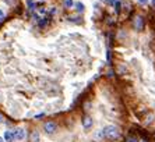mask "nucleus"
Returning a JSON list of instances; mask_svg holds the SVG:
<instances>
[{
  "instance_id": "obj_1",
  "label": "nucleus",
  "mask_w": 155,
  "mask_h": 142,
  "mask_svg": "<svg viewBox=\"0 0 155 142\" xmlns=\"http://www.w3.org/2000/svg\"><path fill=\"white\" fill-rule=\"evenodd\" d=\"M102 132H104V138L110 139V141H113V139H117L120 137L119 128L115 127V125H106V127H104Z\"/></svg>"
},
{
  "instance_id": "obj_2",
  "label": "nucleus",
  "mask_w": 155,
  "mask_h": 142,
  "mask_svg": "<svg viewBox=\"0 0 155 142\" xmlns=\"http://www.w3.org/2000/svg\"><path fill=\"white\" fill-rule=\"evenodd\" d=\"M43 131L46 132V134H49V135L54 134V132L58 131V124L53 123V121H46V123L43 124Z\"/></svg>"
},
{
  "instance_id": "obj_3",
  "label": "nucleus",
  "mask_w": 155,
  "mask_h": 142,
  "mask_svg": "<svg viewBox=\"0 0 155 142\" xmlns=\"http://www.w3.org/2000/svg\"><path fill=\"white\" fill-rule=\"evenodd\" d=\"M133 27L136 31H143L144 29V18L141 15H136L133 20Z\"/></svg>"
},
{
  "instance_id": "obj_4",
  "label": "nucleus",
  "mask_w": 155,
  "mask_h": 142,
  "mask_svg": "<svg viewBox=\"0 0 155 142\" xmlns=\"http://www.w3.org/2000/svg\"><path fill=\"white\" fill-rule=\"evenodd\" d=\"M13 132H14L15 139H18V141H22V139H25L27 132H25V130H24V128H17V130H15V131H13Z\"/></svg>"
},
{
  "instance_id": "obj_5",
  "label": "nucleus",
  "mask_w": 155,
  "mask_h": 142,
  "mask_svg": "<svg viewBox=\"0 0 155 142\" xmlns=\"http://www.w3.org/2000/svg\"><path fill=\"white\" fill-rule=\"evenodd\" d=\"M3 138H4V141L6 142H14V139H15L14 132L13 131H6L4 132V135H3Z\"/></svg>"
},
{
  "instance_id": "obj_6",
  "label": "nucleus",
  "mask_w": 155,
  "mask_h": 142,
  "mask_svg": "<svg viewBox=\"0 0 155 142\" xmlns=\"http://www.w3.org/2000/svg\"><path fill=\"white\" fill-rule=\"evenodd\" d=\"M92 124H94V121H92L91 117H84L83 118V127L85 128V130H90V128L92 127Z\"/></svg>"
},
{
  "instance_id": "obj_7",
  "label": "nucleus",
  "mask_w": 155,
  "mask_h": 142,
  "mask_svg": "<svg viewBox=\"0 0 155 142\" xmlns=\"http://www.w3.org/2000/svg\"><path fill=\"white\" fill-rule=\"evenodd\" d=\"M74 7H76L77 13H84V10H85V6H84L81 2H76V3H74Z\"/></svg>"
},
{
  "instance_id": "obj_8",
  "label": "nucleus",
  "mask_w": 155,
  "mask_h": 142,
  "mask_svg": "<svg viewBox=\"0 0 155 142\" xmlns=\"http://www.w3.org/2000/svg\"><path fill=\"white\" fill-rule=\"evenodd\" d=\"M63 6H64L66 8H71L73 6H74V2H73V0H64V2H63Z\"/></svg>"
},
{
  "instance_id": "obj_9",
  "label": "nucleus",
  "mask_w": 155,
  "mask_h": 142,
  "mask_svg": "<svg viewBox=\"0 0 155 142\" xmlns=\"http://www.w3.org/2000/svg\"><path fill=\"white\" fill-rule=\"evenodd\" d=\"M39 141V134H38V131H34L32 135H31V142H38Z\"/></svg>"
},
{
  "instance_id": "obj_10",
  "label": "nucleus",
  "mask_w": 155,
  "mask_h": 142,
  "mask_svg": "<svg viewBox=\"0 0 155 142\" xmlns=\"http://www.w3.org/2000/svg\"><path fill=\"white\" fill-rule=\"evenodd\" d=\"M126 142H137V139L134 138V137H127V138H126Z\"/></svg>"
},
{
  "instance_id": "obj_11",
  "label": "nucleus",
  "mask_w": 155,
  "mask_h": 142,
  "mask_svg": "<svg viewBox=\"0 0 155 142\" xmlns=\"http://www.w3.org/2000/svg\"><path fill=\"white\" fill-rule=\"evenodd\" d=\"M108 2H109V4H110L112 7H115L116 4H117V2H119V0H108Z\"/></svg>"
},
{
  "instance_id": "obj_12",
  "label": "nucleus",
  "mask_w": 155,
  "mask_h": 142,
  "mask_svg": "<svg viewBox=\"0 0 155 142\" xmlns=\"http://www.w3.org/2000/svg\"><path fill=\"white\" fill-rule=\"evenodd\" d=\"M3 18H4V11L2 10V8H0V21H2Z\"/></svg>"
},
{
  "instance_id": "obj_13",
  "label": "nucleus",
  "mask_w": 155,
  "mask_h": 142,
  "mask_svg": "<svg viewBox=\"0 0 155 142\" xmlns=\"http://www.w3.org/2000/svg\"><path fill=\"white\" fill-rule=\"evenodd\" d=\"M137 2H138L140 4H147V3H148V0H137Z\"/></svg>"
},
{
  "instance_id": "obj_14",
  "label": "nucleus",
  "mask_w": 155,
  "mask_h": 142,
  "mask_svg": "<svg viewBox=\"0 0 155 142\" xmlns=\"http://www.w3.org/2000/svg\"><path fill=\"white\" fill-rule=\"evenodd\" d=\"M41 117H43V113H39V114H36L35 116V118H41Z\"/></svg>"
},
{
  "instance_id": "obj_15",
  "label": "nucleus",
  "mask_w": 155,
  "mask_h": 142,
  "mask_svg": "<svg viewBox=\"0 0 155 142\" xmlns=\"http://www.w3.org/2000/svg\"><path fill=\"white\" fill-rule=\"evenodd\" d=\"M0 123H3V116L0 114Z\"/></svg>"
},
{
  "instance_id": "obj_16",
  "label": "nucleus",
  "mask_w": 155,
  "mask_h": 142,
  "mask_svg": "<svg viewBox=\"0 0 155 142\" xmlns=\"http://www.w3.org/2000/svg\"><path fill=\"white\" fill-rule=\"evenodd\" d=\"M0 142H6V141H4V138H2V137H0Z\"/></svg>"
},
{
  "instance_id": "obj_17",
  "label": "nucleus",
  "mask_w": 155,
  "mask_h": 142,
  "mask_svg": "<svg viewBox=\"0 0 155 142\" xmlns=\"http://www.w3.org/2000/svg\"><path fill=\"white\" fill-rule=\"evenodd\" d=\"M138 142H147V141H145V139H141V141H138Z\"/></svg>"
},
{
  "instance_id": "obj_18",
  "label": "nucleus",
  "mask_w": 155,
  "mask_h": 142,
  "mask_svg": "<svg viewBox=\"0 0 155 142\" xmlns=\"http://www.w3.org/2000/svg\"><path fill=\"white\" fill-rule=\"evenodd\" d=\"M152 6H155V0H152Z\"/></svg>"
},
{
  "instance_id": "obj_19",
  "label": "nucleus",
  "mask_w": 155,
  "mask_h": 142,
  "mask_svg": "<svg viewBox=\"0 0 155 142\" xmlns=\"http://www.w3.org/2000/svg\"><path fill=\"white\" fill-rule=\"evenodd\" d=\"M99 2H108V0H99Z\"/></svg>"
}]
</instances>
